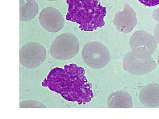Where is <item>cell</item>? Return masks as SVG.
<instances>
[{"instance_id": "1", "label": "cell", "mask_w": 159, "mask_h": 119, "mask_svg": "<svg viewBox=\"0 0 159 119\" xmlns=\"http://www.w3.org/2000/svg\"><path fill=\"white\" fill-rule=\"evenodd\" d=\"M44 87L60 94L64 99L79 105L90 102L94 95L91 84L85 76V70L75 64L64 68L52 69L42 82Z\"/></svg>"}, {"instance_id": "2", "label": "cell", "mask_w": 159, "mask_h": 119, "mask_svg": "<svg viewBox=\"0 0 159 119\" xmlns=\"http://www.w3.org/2000/svg\"><path fill=\"white\" fill-rule=\"evenodd\" d=\"M66 20L77 23L82 31H95L105 25L107 9L99 0H66Z\"/></svg>"}, {"instance_id": "3", "label": "cell", "mask_w": 159, "mask_h": 119, "mask_svg": "<svg viewBox=\"0 0 159 119\" xmlns=\"http://www.w3.org/2000/svg\"><path fill=\"white\" fill-rule=\"evenodd\" d=\"M122 67L124 70L132 75L141 76L152 72L156 68L157 64L148 52L137 49L125 54Z\"/></svg>"}, {"instance_id": "4", "label": "cell", "mask_w": 159, "mask_h": 119, "mask_svg": "<svg viewBox=\"0 0 159 119\" xmlns=\"http://www.w3.org/2000/svg\"><path fill=\"white\" fill-rule=\"evenodd\" d=\"M80 45L77 37L70 33L57 36L51 44L50 54L54 59L68 60L75 57L79 51Z\"/></svg>"}, {"instance_id": "5", "label": "cell", "mask_w": 159, "mask_h": 119, "mask_svg": "<svg viewBox=\"0 0 159 119\" xmlns=\"http://www.w3.org/2000/svg\"><path fill=\"white\" fill-rule=\"evenodd\" d=\"M82 58L84 63L91 68L102 69L110 61L111 54L108 48L101 43L91 42L84 47Z\"/></svg>"}, {"instance_id": "6", "label": "cell", "mask_w": 159, "mask_h": 119, "mask_svg": "<svg viewBox=\"0 0 159 119\" xmlns=\"http://www.w3.org/2000/svg\"><path fill=\"white\" fill-rule=\"evenodd\" d=\"M47 57L44 47L37 42L27 43L21 48L20 61L21 65L27 68L38 67L44 62Z\"/></svg>"}, {"instance_id": "7", "label": "cell", "mask_w": 159, "mask_h": 119, "mask_svg": "<svg viewBox=\"0 0 159 119\" xmlns=\"http://www.w3.org/2000/svg\"><path fill=\"white\" fill-rule=\"evenodd\" d=\"M39 22L46 31L56 33L62 30L65 25V20L61 12L55 8L48 7L41 11Z\"/></svg>"}, {"instance_id": "8", "label": "cell", "mask_w": 159, "mask_h": 119, "mask_svg": "<svg viewBox=\"0 0 159 119\" xmlns=\"http://www.w3.org/2000/svg\"><path fill=\"white\" fill-rule=\"evenodd\" d=\"M130 46L133 50H144L152 55L156 50L157 43L156 39L150 34L139 31L132 37Z\"/></svg>"}, {"instance_id": "9", "label": "cell", "mask_w": 159, "mask_h": 119, "mask_svg": "<svg viewBox=\"0 0 159 119\" xmlns=\"http://www.w3.org/2000/svg\"><path fill=\"white\" fill-rule=\"evenodd\" d=\"M139 99L141 103L147 107H158L159 84L151 83L145 86L139 93Z\"/></svg>"}, {"instance_id": "10", "label": "cell", "mask_w": 159, "mask_h": 119, "mask_svg": "<svg viewBox=\"0 0 159 119\" xmlns=\"http://www.w3.org/2000/svg\"><path fill=\"white\" fill-rule=\"evenodd\" d=\"M110 108H131L133 107V99L128 93L123 90H117L109 95L107 102Z\"/></svg>"}, {"instance_id": "11", "label": "cell", "mask_w": 159, "mask_h": 119, "mask_svg": "<svg viewBox=\"0 0 159 119\" xmlns=\"http://www.w3.org/2000/svg\"><path fill=\"white\" fill-rule=\"evenodd\" d=\"M38 4L35 0H20V20L29 21L38 12Z\"/></svg>"}, {"instance_id": "12", "label": "cell", "mask_w": 159, "mask_h": 119, "mask_svg": "<svg viewBox=\"0 0 159 119\" xmlns=\"http://www.w3.org/2000/svg\"><path fill=\"white\" fill-rule=\"evenodd\" d=\"M20 108H46V106L41 102L33 100H26L20 103Z\"/></svg>"}, {"instance_id": "13", "label": "cell", "mask_w": 159, "mask_h": 119, "mask_svg": "<svg viewBox=\"0 0 159 119\" xmlns=\"http://www.w3.org/2000/svg\"><path fill=\"white\" fill-rule=\"evenodd\" d=\"M143 5L148 7H153L159 5V0H139Z\"/></svg>"}, {"instance_id": "14", "label": "cell", "mask_w": 159, "mask_h": 119, "mask_svg": "<svg viewBox=\"0 0 159 119\" xmlns=\"http://www.w3.org/2000/svg\"><path fill=\"white\" fill-rule=\"evenodd\" d=\"M155 37H156L159 43V24L157 26L155 29Z\"/></svg>"}, {"instance_id": "15", "label": "cell", "mask_w": 159, "mask_h": 119, "mask_svg": "<svg viewBox=\"0 0 159 119\" xmlns=\"http://www.w3.org/2000/svg\"><path fill=\"white\" fill-rule=\"evenodd\" d=\"M157 62L159 65V53L158 54V56Z\"/></svg>"}, {"instance_id": "16", "label": "cell", "mask_w": 159, "mask_h": 119, "mask_svg": "<svg viewBox=\"0 0 159 119\" xmlns=\"http://www.w3.org/2000/svg\"><path fill=\"white\" fill-rule=\"evenodd\" d=\"M48 1H57V0H48Z\"/></svg>"}]
</instances>
